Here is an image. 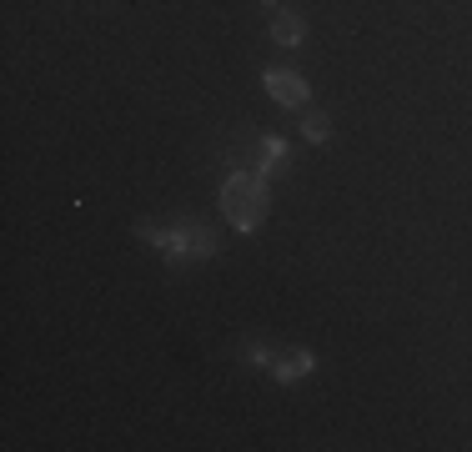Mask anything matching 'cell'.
Segmentation results:
<instances>
[{"mask_svg": "<svg viewBox=\"0 0 472 452\" xmlns=\"http://www.w3.org/2000/svg\"><path fill=\"white\" fill-rule=\"evenodd\" d=\"M221 211L236 231H257L271 211V191H267V176L261 171H231L221 181Z\"/></svg>", "mask_w": 472, "mask_h": 452, "instance_id": "6da1fadb", "label": "cell"}, {"mask_svg": "<svg viewBox=\"0 0 472 452\" xmlns=\"http://www.w3.org/2000/svg\"><path fill=\"white\" fill-rule=\"evenodd\" d=\"M141 237L151 241L156 251H166L171 267H186V261H206L211 251H216V237H211L206 226H196V221H181V226H141Z\"/></svg>", "mask_w": 472, "mask_h": 452, "instance_id": "7a4b0ae2", "label": "cell"}, {"mask_svg": "<svg viewBox=\"0 0 472 452\" xmlns=\"http://www.w3.org/2000/svg\"><path fill=\"white\" fill-rule=\"evenodd\" d=\"M261 86H267V96L277 100V106H287V110H301L311 100V86L297 76V70H287V66H267V70H261Z\"/></svg>", "mask_w": 472, "mask_h": 452, "instance_id": "3957f363", "label": "cell"}, {"mask_svg": "<svg viewBox=\"0 0 472 452\" xmlns=\"http://www.w3.org/2000/svg\"><path fill=\"white\" fill-rule=\"evenodd\" d=\"M311 367H317V357L311 352H287V357H277L271 362V382H301V377H311Z\"/></svg>", "mask_w": 472, "mask_h": 452, "instance_id": "277c9868", "label": "cell"}, {"mask_svg": "<svg viewBox=\"0 0 472 452\" xmlns=\"http://www.w3.org/2000/svg\"><path fill=\"white\" fill-rule=\"evenodd\" d=\"M301 36H307V20L297 16V10H271V40L277 46H301Z\"/></svg>", "mask_w": 472, "mask_h": 452, "instance_id": "5b68a950", "label": "cell"}, {"mask_svg": "<svg viewBox=\"0 0 472 452\" xmlns=\"http://www.w3.org/2000/svg\"><path fill=\"white\" fill-rule=\"evenodd\" d=\"M287 166V141L281 136H261V176H271V171Z\"/></svg>", "mask_w": 472, "mask_h": 452, "instance_id": "8992f818", "label": "cell"}, {"mask_svg": "<svg viewBox=\"0 0 472 452\" xmlns=\"http://www.w3.org/2000/svg\"><path fill=\"white\" fill-rule=\"evenodd\" d=\"M301 136H307L311 146H321V141H331V121L321 116V110H307V116H301Z\"/></svg>", "mask_w": 472, "mask_h": 452, "instance_id": "52a82bcc", "label": "cell"}, {"mask_svg": "<svg viewBox=\"0 0 472 452\" xmlns=\"http://www.w3.org/2000/svg\"><path fill=\"white\" fill-rule=\"evenodd\" d=\"M246 362H251V367H267V372H271V362H277V357H271L261 342H251V347H246Z\"/></svg>", "mask_w": 472, "mask_h": 452, "instance_id": "ba28073f", "label": "cell"}, {"mask_svg": "<svg viewBox=\"0 0 472 452\" xmlns=\"http://www.w3.org/2000/svg\"><path fill=\"white\" fill-rule=\"evenodd\" d=\"M261 5H267V10H277V0H261Z\"/></svg>", "mask_w": 472, "mask_h": 452, "instance_id": "9c48e42d", "label": "cell"}]
</instances>
